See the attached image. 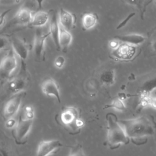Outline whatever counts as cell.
Segmentation results:
<instances>
[{
	"label": "cell",
	"mask_w": 156,
	"mask_h": 156,
	"mask_svg": "<svg viewBox=\"0 0 156 156\" xmlns=\"http://www.w3.org/2000/svg\"><path fill=\"white\" fill-rule=\"evenodd\" d=\"M118 122L131 140L151 136L155 133L156 123L153 118L149 116H143L130 119H121Z\"/></svg>",
	"instance_id": "obj_1"
},
{
	"label": "cell",
	"mask_w": 156,
	"mask_h": 156,
	"mask_svg": "<svg viewBox=\"0 0 156 156\" xmlns=\"http://www.w3.org/2000/svg\"><path fill=\"white\" fill-rule=\"evenodd\" d=\"M30 74L27 69L24 61L21 60L20 69L18 73L12 78H9L4 84V88L0 94V104L12 95L25 91L29 87Z\"/></svg>",
	"instance_id": "obj_2"
},
{
	"label": "cell",
	"mask_w": 156,
	"mask_h": 156,
	"mask_svg": "<svg viewBox=\"0 0 156 156\" xmlns=\"http://www.w3.org/2000/svg\"><path fill=\"white\" fill-rule=\"evenodd\" d=\"M107 143L112 149L118 148L121 144H127L130 138L126 133L124 128L111 114L107 115Z\"/></svg>",
	"instance_id": "obj_3"
},
{
	"label": "cell",
	"mask_w": 156,
	"mask_h": 156,
	"mask_svg": "<svg viewBox=\"0 0 156 156\" xmlns=\"http://www.w3.org/2000/svg\"><path fill=\"white\" fill-rule=\"evenodd\" d=\"M17 67L16 55L12 49L3 58L0 63V82L2 85L10 77L12 73Z\"/></svg>",
	"instance_id": "obj_4"
},
{
	"label": "cell",
	"mask_w": 156,
	"mask_h": 156,
	"mask_svg": "<svg viewBox=\"0 0 156 156\" xmlns=\"http://www.w3.org/2000/svg\"><path fill=\"white\" fill-rule=\"evenodd\" d=\"M32 123L33 119H26L20 116L18 121L12 130V135L17 144H24L26 142Z\"/></svg>",
	"instance_id": "obj_5"
},
{
	"label": "cell",
	"mask_w": 156,
	"mask_h": 156,
	"mask_svg": "<svg viewBox=\"0 0 156 156\" xmlns=\"http://www.w3.org/2000/svg\"><path fill=\"white\" fill-rule=\"evenodd\" d=\"M26 94L25 91H23L15 94L7 99L2 110V115L5 119L13 118L16 114Z\"/></svg>",
	"instance_id": "obj_6"
},
{
	"label": "cell",
	"mask_w": 156,
	"mask_h": 156,
	"mask_svg": "<svg viewBox=\"0 0 156 156\" xmlns=\"http://www.w3.org/2000/svg\"><path fill=\"white\" fill-rule=\"evenodd\" d=\"M50 35L49 32L44 33L41 30L37 29L35 34L33 53L34 60L37 62H41L45 58V41Z\"/></svg>",
	"instance_id": "obj_7"
},
{
	"label": "cell",
	"mask_w": 156,
	"mask_h": 156,
	"mask_svg": "<svg viewBox=\"0 0 156 156\" xmlns=\"http://www.w3.org/2000/svg\"><path fill=\"white\" fill-rule=\"evenodd\" d=\"M79 118L77 110L73 107L65 108L60 114V120L62 124L72 130H78L76 128L75 122Z\"/></svg>",
	"instance_id": "obj_8"
},
{
	"label": "cell",
	"mask_w": 156,
	"mask_h": 156,
	"mask_svg": "<svg viewBox=\"0 0 156 156\" xmlns=\"http://www.w3.org/2000/svg\"><path fill=\"white\" fill-rule=\"evenodd\" d=\"M136 53V47L126 43L121 42L115 49H113L112 55L120 60H130Z\"/></svg>",
	"instance_id": "obj_9"
},
{
	"label": "cell",
	"mask_w": 156,
	"mask_h": 156,
	"mask_svg": "<svg viewBox=\"0 0 156 156\" xmlns=\"http://www.w3.org/2000/svg\"><path fill=\"white\" fill-rule=\"evenodd\" d=\"M10 43L12 49L15 55H17L20 58L21 60L25 62L28 57L30 46L23 40L18 37H13L10 40Z\"/></svg>",
	"instance_id": "obj_10"
},
{
	"label": "cell",
	"mask_w": 156,
	"mask_h": 156,
	"mask_svg": "<svg viewBox=\"0 0 156 156\" xmlns=\"http://www.w3.org/2000/svg\"><path fill=\"white\" fill-rule=\"evenodd\" d=\"M49 34L57 51L60 50L59 44V23L57 13L52 10L49 12Z\"/></svg>",
	"instance_id": "obj_11"
},
{
	"label": "cell",
	"mask_w": 156,
	"mask_h": 156,
	"mask_svg": "<svg viewBox=\"0 0 156 156\" xmlns=\"http://www.w3.org/2000/svg\"><path fill=\"white\" fill-rule=\"evenodd\" d=\"M58 20L59 24L68 31H70L76 26V15L63 8L60 9Z\"/></svg>",
	"instance_id": "obj_12"
},
{
	"label": "cell",
	"mask_w": 156,
	"mask_h": 156,
	"mask_svg": "<svg viewBox=\"0 0 156 156\" xmlns=\"http://www.w3.org/2000/svg\"><path fill=\"white\" fill-rule=\"evenodd\" d=\"M62 146V144L58 140L42 141L38 146L37 155L39 156L49 155Z\"/></svg>",
	"instance_id": "obj_13"
},
{
	"label": "cell",
	"mask_w": 156,
	"mask_h": 156,
	"mask_svg": "<svg viewBox=\"0 0 156 156\" xmlns=\"http://www.w3.org/2000/svg\"><path fill=\"white\" fill-rule=\"evenodd\" d=\"M41 91L43 94L55 97L58 103L61 102V98L59 87L57 82L52 78H49L44 80L41 84Z\"/></svg>",
	"instance_id": "obj_14"
},
{
	"label": "cell",
	"mask_w": 156,
	"mask_h": 156,
	"mask_svg": "<svg viewBox=\"0 0 156 156\" xmlns=\"http://www.w3.org/2000/svg\"><path fill=\"white\" fill-rule=\"evenodd\" d=\"M32 14L31 11L25 7L20 9L12 21L9 23V25H27L30 24L32 20Z\"/></svg>",
	"instance_id": "obj_15"
},
{
	"label": "cell",
	"mask_w": 156,
	"mask_h": 156,
	"mask_svg": "<svg viewBox=\"0 0 156 156\" xmlns=\"http://www.w3.org/2000/svg\"><path fill=\"white\" fill-rule=\"evenodd\" d=\"M156 88V75L147 80L141 85L138 93L140 99L147 98L151 96V93Z\"/></svg>",
	"instance_id": "obj_16"
},
{
	"label": "cell",
	"mask_w": 156,
	"mask_h": 156,
	"mask_svg": "<svg viewBox=\"0 0 156 156\" xmlns=\"http://www.w3.org/2000/svg\"><path fill=\"white\" fill-rule=\"evenodd\" d=\"M115 39L123 43H126L131 45H139L144 43L146 40V38L138 34H130L122 35H118L115 37Z\"/></svg>",
	"instance_id": "obj_17"
},
{
	"label": "cell",
	"mask_w": 156,
	"mask_h": 156,
	"mask_svg": "<svg viewBox=\"0 0 156 156\" xmlns=\"http://www.w3.org/2000/svg\"><path fill=\"white\" fill-rule=\"evenodd\" d=\"M49 13L39 10L32 15L30 25L35 27H41L49 22Z\"/></svg>",
	"instance_id": "obj_18"
},
{
	"label": "cell",
	"mask_w": 156,
	"mask_h": 156,
	"mask_svg": "<svg viewBox=\"0 0 156 156\" xmlns=\"http://www.w3.org/2000/svg\"><path fill=\"white\" fill-rule=\"evenodd\" d=\"M72 35L69 31L65 29L59 24V44L60 49L66 52L71 43Z\"/></svg>",
	"instance_id": "obj_19"
},
{
	"label": "cell",
	"mask_w": 156,
	"mask_h": 156,
	"mask_svg": "<svg viewBox=\"0 0 156 156\" xmlns=\"http://www.w3.org/2000/svg\"><path fill=\"white\" fill-rule=\"evenodd\" d=\"M124 3L136 7L140 13V17L142 20L144 19V13L146 11L147 7L154 0H121Z\"/></svg>",
	"instance_id": "obj_20"
},
{
	"label": "cell",
	"mask_w": 156,
	"mask_h": 156,
	"mask_svg": "<svg viewBox=\"0 0 156 156\" xmlns=\"http://www.w3.org/2000/svg\"><path fill=\"white\" fill-rule=\"evenodd\" d=\"M98 21V16L95 13L86 12L82 17V24L84 30H89L94 27Z\"/></svg>",
	"instance_id": "obj_21"
},
{
	"label": "cell",
	"mask_w": 156,
	"mask_h": 156,
	"mask_svg": "<svg viewBox=\"0 0 156 156\" xmlns=\"http://www.w3.org/2000/svg\"><path fill=\"white\" fill-rule=\"evenodd\" d=\"M115 73L113 69H108L103 71L100 74L101 83L105 85H112L115 82Z\"/></svg>",
	"instance_id": "obj_22"
},
{
	"label": "cell",
	"mask_w": 156,
	"mask_h": 156,
	"mask_svg": "<svg viewBox=\"0 0 156 156\" xmlns=\"http://www.w3.org/2000/svg\"><path fill=\"white\" fill-rule=\"evenodd\" d=\"M105 108H113L119 111H124L126 109V107L123 102V101L119 99V98H115L110 104L106 105L105 107Z\"/></svg>",
	"instance_id": "obj_23"
},
{
	"label": "cell",
	"mask_w": 156,
	"mask_h": 156,
	"mask_svg": "<svg viewBox=\"0 0 156 156\" xmlns=\"http://www.w3.org/2000/svg\"><path fill=\"white\" fill-rule=\"evenodd\" d=\"M23 118L26 119H34V109L31 105H26L21 112L20 115Z\"/></svg>",
	"instance_id": "obj_24"
},
{
	"label": "cell",
	"mask_w": 156,
	"mask_h": 156,
	"mask_svg": "<svg viewBox=\"0 0 156 156\" xmlns=\"http://www.w3.org/2000/svg\"><path fill=\"white\" fill-rule=\"evenodd\" d=\"M10 43V41L7 37L4 35H0V51L7 48Z\"/></svg>",
	"instance_id": "obj_25"
},
{
	"label": "cell",
	"mask_w": 156,
	"mask_h": 156,
	"mask_svg": "<svg viewBox=\"0 0 156 156\" xmlns=\"http://www.w3.org/2000/svg\"><path fill=\"white\" fill-rule=\"evenodd\" d=\"M65 63V58L62 55L58 56L54 61L55 66L57 68H62L64 66Z\"/></svg>",
	"instance_id": "obj_26"
},
{
	"label": "cell",
	"mask_w": 156,
	"mask_h": 156,
	"mask_svg": "<svg viewBox=\"0 0 156 156\" xmlns=\"http://www.w3.org/2000/svg\"><path fill=\"white\" fill-rule=\"evenodd\" d=\"M151 46L152 50L156 52V27L151 32Z\"/></svg>",
	"instance_id": "obj_27"
},
{
	"label": "cell",
	"mask_w": 156,
	"mask_h": 156,
	"mask_svg": "<svg viewBox=\"0 0 156 156\" xmlns=\"http://www.w3.org/2000/svg\"><path fill=\"white\" fill-rule=\"evenodd\" d=\"M6 120L7 121L5 123V126L7 129H13L15 126V125L17 122V121L13 118H9Z\"/></svg>",
	"instance_id": "obj_28"
},
{
	"label": "cell",
	"mask_w": 156,
	"mask_h": 156,
	"mask_svg": "<svg viewBox=\"0 0 156 156\" xmlns=\"http://www.w3.org/2000/svg\"><path fill=\"white\" fill-rule=\"evenodd\" d=\"M146 103H147V106L149 105L152 107V108L156 109V97H152V96H149L146 99Z\"/></svg>",
	"instance_id": "obj_29"
},
{
	"label": "cell",
	"mask_w": 156,
	"mask_h": 156,
	"mask_svg": "<svg viewBox=\"0 0 156 156\" xmlns=\"http://www.w3.org/2000/svg\"><path fill=\"white\" fill-rule=\"evenodd\" d=\"M71 155H84L83 151L80 147L76 146L71 150V153H70Z\"/></svg>",
	"instance_id": "obj_30"
},
{
	"label": "cell",
	"mask_w": 156,
	"mask_h": 156,
	"mask_svg": "<svg viewBox=\"0 0 156 156\" xmlns=\"http://www.w3.org/2000/svg\"><path fill=\"white\" fill-rule=\"evenodd\" d=\"M133 15H135V13H134L130 14L124 21H122L118 26L117 29H119V28H121V27H124V26L127 23V22L129 21V20H130V18H132V17Z\"/></svg>",
	"instance_id": "obj_31"
},
{
	"label": "cell",
	"mask_w": 156,
	"mask_h": 156,
	"mask_svg": "<svg viewBox=\"0 0 156 156\" xmlns=\"http://www.w3.org/2000/svg\"><path fill=\"white\" fill-rule=\"evenodd\" d=\"M10 10H11V9H8V10H6L4 11L2 13H1V15H0V27L4 24L5 17L7 15V14L9 12H10Z\"/></svg>",
	"instance_id": "obj_32"
},
{
	"label": "cell",
	"mask_w": 156,
	"mask_h": 156,
	"mask_svg": "<svg viewBox=\"0 0 156 156\" xmlns=\"http://www.w3.org/2000/svg\"><path fill=\"white\" fill-rule=\"evenodd\" d=\"M119 44V41L118 40H116V39H114V40H112L110 41L109 43V45H110V47L112 49H116Z\"/></svg>",
	"instance_id": "obj_33"
},
{
	"label": "cell",
	"mask_w": 156,
	"mask_h": 156,
	"mask_svg": "<svg viewBox=\"0 0 156 156\" xmlns=\"http://www.w3.org/2000/svg\"><path fill=\"white\" fill-rule=\"evenodd\" d=\"M75 124H76V128L77 129H80L81 127H82L83 126H84V122L83 121L79 118H77V119L76 120V122H75Z\"/></svg>",
	"instance_id": "obj_34"
},
{
	"label": "cell",
	"mask_w": 156,
	"mask_h": 156,
	"mask_svg": "<svg viewBox=\"0 0 156 156\" xmlns=\"http://www.w3.org/2000/svg\"><path fill=\"white\" fill-rule=\"evenodd\" d=\"M118 96H119V99H121V100H124V99H126L127 97V96H126V94H125V93H119V94H118Z\"/></svg>",
	"instance_id": "obj_35"
},
{
	"label": "cell",
	"mask_w": 156,
	"mask_h": 156,
	"mask_svg": "<svg viewBox=\"0 0 156 156\" xmlns=\"http://www.w3.org/2000/svg\"><path fill=\"white\" fill-rule=\"evenodd\" d=\"M44 0H36L37 2V5H38V9L40 10V9H41V7H42V3H43V1Z\"/></svg>",
	"instance_id": "obj_36"
},
{
	"label": "cell",
	"mask_w": 156,
	"mask_h": 156,
	"mask_svg": "<svg viewBox=\"0 0 156 156\" xmlns=\"http://www.w3.org/2000/svg\"><path fill=\"white\" fill-rule=\"evenodd\" d=\"M19 1H20V0H15V1H16V2H19Z\"/></svg>",
	"instance_id": "obj_37"
}]
</instances>
